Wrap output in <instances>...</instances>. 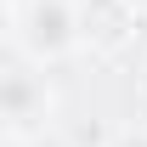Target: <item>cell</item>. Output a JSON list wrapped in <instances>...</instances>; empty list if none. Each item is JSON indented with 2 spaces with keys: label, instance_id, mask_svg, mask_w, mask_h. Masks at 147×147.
I'll return each mask as SVG.
<instances>
[{
  "label": "cell",
  "instance_id": "obj_1",
  "mask_svg": "<svg viewBox=\"0 0 147 147\" xmlns=\"http://www.w3.org/2000/svg\"><path fill=\"white\" fill-rule=\"evenodd\" d=\"M23 28H28V45H34L40 57H62L74 45V11L68 0H28V17H23Z\"/></svg>",
  "mask_w": 147,
  "mask_h": 147
},
{
  "label": "cell",
  "instance_id": "obj_2",
  "mask_svg": "<svg viewBox=\"0 0 147 147\" xmlns=\"http://www.w3.org/2000/svg\"><path fill=\"white\" fill-rule=\"evenodd\" d=\"M34 108H40L34 79H23V74H6V79H0V113H6V119H28Z\"/></svg>",
  "mask_w": 147,
  "mask_h": 147
}]
</instances>
